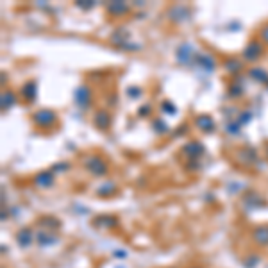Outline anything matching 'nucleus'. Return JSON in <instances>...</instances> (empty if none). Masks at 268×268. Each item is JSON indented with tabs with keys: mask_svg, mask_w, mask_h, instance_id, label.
Returning <instances> with one entry per match:
<instances>
[{
	"mask_svg": "<svg viewBox=\"0 0 268 268\" xmlns=\"http://www.w3.org/2000/svg\"><path fill=\"white\" fill-rule=\"evenodd\" d=\"M259 34H261V41L268 45V24H266V25H263V29H261Z\"/></svg>",
	"mask_w": 268,
	"mask_h": 268,
	"instance_id": "31",
	"label": "nucleus"
},
{
	"mask_svg": "<svg viewBox=\"0 0 268 268\" xmlns=\"http://www.w3.org/2000/svg\"><path fill=\"white\" fill-rule=\"evenodd\" d=\"M241 61L240 59H234V57H229V59L224 61V68L229 72V74H236V72L241 70Z\"/></svg>",
	"mask_w": 268,
	"mask_h": 268,
	"instance_id": "20",
	"label": "nucleus"
},
{
	"mask_svg": "<svg viewBox=\"0 0 268 268\" xmlns=\"http://www.w3.org/2000/svg\"><path fill=\"white\" fill-rule=\"evenodd\" d=\"M266 91H268V84H266Z\"/></svg>",
	"mask_w": 268,
	"mask_h": 268,
	"instance_id": "33",
	"label": "nucleus"
},
{
	"mask_svg": "<svg viewBox=\"0 0 268 268\" xmlns=\"http://www.w3.org/2000/svg\"><path fill=\"white\" fill-rule=\"evenodd\" d=\"M93 125L100 130H107L111 127V114L106 109H99L93 114Z\"/></svg>",
	"mask_w": 268,
	"mask_h": 268,
	"instance_id": "8",
	"label": "nucleus"
},
{
	"mask_svg": "<svg viewBox=\"0 0 268 268\" xmlns=\"http://www.w3.org/2000/svg\"><path fill=\"white\" fill-rule=\"evenodd\" d=\"M248 77L252 81H256V83L264 84V86L268 84V72L264 68H250L248 70Z\"/></svg>",
	"mask_w": 268,
	"mask_h": 268,
	"instance_id": "16",
	"label": "nucleus"
},
{
	"mask_svg": "<svg viewBox=\"0 0 268 268\" xmlns=\"http://www.w3.org/2000/svg\"><path fill=\"white\" fill-rule=\"evenodd\" d=\"M2 111H9L16 102H18V97L15 95V91L8 90V91H2Z\"/></svg>",
	"mask_w": 268,
	"mask_h": 268,
	"instance_id": "17",
	"label": "nucleus"
},
{
	"mask_svg": "<svg viewBox=\"0 0 268 268\" xmlns=\"http://www.w3.org/2000/svg\"><path fill=\"white\" fill-rule=\"evenodd\" d=\"M142 93H143V91L140 90V88H136V86H130L129 90H127V95H129L130 99H134V97L138 99V97H142Z\"/></svg>",
	"mask_w": 268,
	"mask_h": 268,
	"instance_id": "28",
	"label": "nucleus"
},
{
	"mask_svg": "<svg viewBox=\"0 0 268 268\" xmlns=\"http://www.w3.org/2000/svg\"><path fill=\"white\" fill-rule=\"evenodd\" d=\"M55 120H57V116H55V113L52 109H38L32 114V122L38 127H41V129L52 127L55 123Z\"/></svg>",
	"mask_w": 268,
	"mask_h": 268,
	"instance_id": "2",
	"label": "nucleus"
},
{
	"mask_svg": "<svg viewBox=\"0 0 268 268\" xmlns=\"http://www.w3.org/2000/svg\"><path fill=\"white\" fill-rule=\"evenodd\" d=\"M75 6H77L79 9H83V11H90V9H93L97 4H95L93 0H77Z\"/></svg>",
	"mask_w": 268,
	"mask_h": 268,
	"instance_id": "22",
	"label": "nucleus"
},
{
	"mask_svg": "<svg viewBox=\"0 0 268 268\" xmlns=\"http://www.w3.org/2000/svg\"><path fill=\"white\" fill-rule=\"evenodd\" d=\"M54 172L52 170H45V172H40V174L34 177V184L41 189H47L54 184Z\"/></svg>",
	"mask_w": 268,
	"mask_h": 268,
	"instance_id": "10",
	"label": "nucleus"
},
{
	"mask_svg": "<svg viewBox=\"0 0 268 268\" xmlns=\"http://www.w3.org/2000/svg\"><path fill=\"white\" fill-rule=\"evenodd\" d=\"M195 125H197V129H200L202 132H213L217 123H215L213 116H209V114H198L197 118H195Z\"/></svg>",
	"mask_w": 268,
	"mask_h": 268,
	"instance_id": "9",
	"label": "nucleus"
},
{
	"mask_svg": "<svg viewBox=\"0 0 268 268\" xmlns=\"http://www.w3.org/2000/svg\"><path fill=\"white\" fill-rule=\"evenodd\" d=\"M266 154H268V149H266Z\"/></svg>",
	"mask_w": 268,
	"mask_h": 268,
	"instance_id": "34",
	"label": "nucleus"
},
{
	"mask_svg": "<svg viewBox=\"0 0 268 268\" xmlns=\"http://www.w3.org/2000/svg\"><path fill=\"white\" fill-rule=\"evenodd\" d=\"M250 120H252V113H250V111H243V113H240L236 122L240 123V125H245V123H248Z\"/></svg>",
	"mask_w": 268,
	"mask_h": 268,
	"instance_id": "24",
	"label": "nucleus"
},
{
	"mask_svg": "<svg viewBox=\"0 0 268 268\" xmlns=\"http://www.w3.org/2000/svg\"><path fill=\"white\" fill-rule=\"evenodd\" d=\"M229 95H231V97H241V95H243V90H241V86H238V84H233L231 90H229Z\"/></svg>",
	"mask_w": 268,
	"mask_h": 268,
	"instance_id": "29",
	"label": "nucleus"
},
{
	"mask_svg": "<svg viewBox=\"0 0 268 268\" xmlns=\"http://www.w3.org/2000/svg\"><path fill=\"white\" fill-rule=\"evenodd\" d=\"M118 48H122V50H127V52H134V50H140V48H142V45H140V43H132V41H127V43L120 45Z\"/></svg>",
	"mask_w": 268,
	"mask_h": 268,
	"instance_id": "25",
	"label": "nucleus"
},
{
	"mask_svg": "<svg viewBox=\"0 0 268 268\" xmlns=\"http://www.w3.org/2000/svg\"><path fill=\"white\" fill-rule=\"evenodd\" d=\"M106 9L109 15L122 16L129 11V4H127V2H109V4H106Z\"/></svg>",
	"mask_w": 268,
	"mask_h": 268,
	"instance_id": "15",
	"label": "nucleus"
},
{
	"mask_svg": "<svg viewBox=\"0 0 268 268\" xmlns=\"http://www.w3.org/2000/svg\"><path fill=\"white\" fill-rule=\"evenodd\" d=\"M36 240V234L32 233L31 229H20L18 233H16V243L20 245V247H24V248H27V247H31L32 245V241Z\"/></svg>",
	"mask_w": 268,
	"mask_h": 268,
	"instance_id": "12",
	"label": "nucleus"
},
{
	"mask_svg": "<svg viewBox=\"0 0 268 268\" xmlns=\"http://www.w3.org/2000/svg\"><path fill=\"white\" fill-rule=\"evenodd\" d=\"M84 168L95 177H104L107 174V163L100 156H90L84 159Z\"/></svg>",
	"mask_w": 268,
	"mask_h": 268,
	"instance_id": "1",
	"label": "nucleus"
},
{
	"mask_svg": "<svg viewBox=\"0 0 268 268\" xmlns=\"http://www.w3.org/2000/svg\"><path fill=\"white\" fill-rule=\"evenodd\" d=\"M38 95V84L36 81H27V83L22 86V99L27 100V102H32Z\"/></svg>",
	"mask_w": 268,
	"mask_h": 268,
	"instance_id": "14",
	"label": "nucleus"
},
{
	"mask_svg": "<svg viewBox=\"0 0 268 268\" xmlns=\"http://www.w3.org/2000/svg\"><path fill=\"white\" fill-rule=\"evenodd\" d=\"M263 43H261L259 40H252L248 41L247 47L243 48V52H241V57H243L245 61H248V63H254V61H257L263 55Z\"/></svg>",
	"mask_w": 268,
	"mask_h": 268,
	"instance_id": "3",
	"label": "nucleus"
},
{
	"mask_svg": "<svg viewBox=\"0 0 268 268\" xmlns=\"http://www.w3.org/2000/svg\"><path fill=\"white\" fill-rule=\"evenodd\" d=\"M152 125H154V130H156L158 134L168 132V125H166L165 120H163V118H156L154 122H152Z\"/></svg>",
	"mask_w": 268,
	"mask_h": 268,
	"instance_id": "21",
	"label": "nucleus"
},
{
	"mask_svg": "<svg viewBox=\"0 0 268 268\" xmlns=\"http://www.w3.org/2000/svg\"><path fill=\"white\" fill-rule=\"evenodd\" d=\"M198 68H202L204 72H208V74H211V72H215V68H217V61H215V57L211 54H206V52H200V54H197V57H195V63Z\"/></svg>",
	"mask_w": 268,
	"mask_h": 268,
	"instance_id": "7",
	"label": "nucleus"
},
{
	"mask_svg": "<svg viewBox=\"0 0 268 268\" xmlns=\"http://www.w3.org/2000/svg\"><path fill=\"white\" fill-rule=\"evenodd\" d=\"M59 241V234L55 231H50V229H40L36 233V243L40 247H50V245H55Z\"/></svg>",
	"mask_w": 268,
	"mask_h": 268,
	"instance_id": "5",
	"label": "nucleus"
},
{
	"mask_svg": "<svg viewBox=\"0 0 268 268\" xmlns=\"http://www.w3.org/2000/svg\"><path fill=\"white\" fill-rule=\"evenodd\" d=\"M116 256H118V257H125V252H120V250H118V252H116Z\"/></svg>",
	"mask_w": 268,
	"mask_h": 268,
	"instance_id": "32",
	"label": "nucleus"
},
{
	"mask_svg": "<svg viewBox=\"0 0 268 268\" xmlns=\"http://www.w3.org/2000/svg\"><path fill=\"white\" fill-rule=\"evenodd\" d=\"M168 16H170V20H174V22H184L189 18V8L182 4L174 6V8L168 11Z\"/></svg>",
	"mask_w": 268,
	"mask_h": 268,
	"instance_id": "11",
	"label": "nucleus"
},
{
	"mask_svg": "<svg viewBox=\"0 0 268 268\" xmlns=\"http://www.w3.org/2000/svg\"><path fill=\"white\" fill-rule=\"evenodd\" d=\"M161 109L165 111V113H168V114H174L175 111H177V109H175V106H174V104H172V102H168V100H165V102L161 104Z\"/></svg>",
	"mask_w": 268,
	"mask_h": 268,
	"instance_id": "27",
	"label": "nucleus"
},
{
	"mask_svg": "<svg viewBox=\"0 0 268 268\" xmlns=\"http://www.w3.org/2000/svg\"><path fill=\"white\" fill-rule=\"evenodd\" d=\"M240 129H241V125L240 123L234 120V122H229L227 125H225V130H227V134H240Z\"/></svg>",
	"mask_w": 268,
	"mask_h": 268,
	"instance_id": "23",
	"label": "nucleus"
},
{
	"mask_svg": "<svg viewBox=\"0 0 268 268\" xmlns=\"http://www.w3.org/2000/svg\"><path fill=\"white\" fill-rule=\"evenodd\" d=\"M75 104L81 107V109H88L91 106V90L86 86V84H81L74 93Z\"/></svg>",
	"mask_w": 268,
	"mask_h": 268,
	"instance_id": "6",
	"label": "nucleus"
},
{
	"mask_svg": "<svg viewBox=\"0 0 268 268\" xmlns=\"http://www.w3.org/2000/svg\"><path fill=\"white\" fill-rule=\"evenodd\" d=\"M150 113H152V107H150V104H145V106H142L138 109V116H142V118H147Z\"/></svg>",
	"mask_w": 268,
	"mask_h": 268,
	"instance_id": "26",
	"label": "nucleus"
},
{
	"mask_svg": "<svg viewBox=\"0 0 268 268\" xmlns=\"http://www.w3.org/2000/svg\"><path fill=\"white\" fill-rule=\"evenodd\" d=\"M182 152H184L189 159H198V156L204 154V147H202L198 142H189L182 147Z\"/></svg>",
	"mask_w": 268,
	"mask_h": 268,
	"instance_id": "13",
	"label": "nucleus"
},
{
	"mask_svg": "<svg viewBox=\"0 0 268 268\" xmlns=\"http://www.w3.org/2000/svg\"><path fill=\"white\" fill-rule=\"evenodd\" d=\"M68 168H70V165H68V163H57V165H54L50 170L54 172V174H57L59 170H68Z\"/></svg>",
	"mask_w": 268,
	"mask_h": 268,
	"instance_id": "30",
	"label": "nucleus"
},
{
	"mask_svg": "<svg viewBox=\"0 0 268 268\" xmlns=\"http://www.w3.org/2000/svg\"><path fill=\"white\" fill-rule=\"evenodd\" d=\"M116 191H118V188H116L114 182H104V184H100L99 188L95 189V193L99 195V197H111Z\"/></svg>",
	"mask_w": 268,
	"mask_h": 268,
	"instance_id": "18",
	"label": "nucleus"
},
{
	"mask_svg": "<svg viewBox=\"0 0 268 268\" xmlns=\"http://www.w3.org/2000/svg\"><path fill=\"white\" fill-rule=\"evenodd\" d=\"M252 238L257 245H268V227H257L254 229Z\"/></svg>",
	"mask_w": 268,
	"mask_h": 268,
	"instance_id": "19",
	"label": "nucleus"
},
{
	"mask_svg": "<svg viewBox=\"0 0 268 268\" xmlns=\"http://www.w3.org/2000/svg\"><path fill=\"white\" fill-rule=\"evenodd\" d=\"M175 57H177V63L181 64H193L195 57H197V52H195V48L189 43H182L175 50Z\"/></svg>",
	"mask_w": 268,
	"mask_h": 268,
	"instance_id": "4",
	"label": "nucleus"
}]
</instances>
